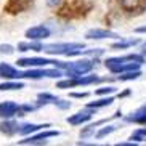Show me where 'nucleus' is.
<instances>
[{
    "mask_svg": "<svg viewBox=\"0 0 146 146\" xmlns=\"http://www.w3.org/2000/svg\"><path fill=\"white\" fill-rule=\"evenodd\" d=\"M116 130V125H111V127H106V129H103V130H100L98 133H96V137L98 138H103V137H106L108 133H111V132H114Z\"/></svg>",
    "mask_w": 146,
    "mask_h": 146,
    "instance_id": "26",
    "label": "nucleus"
},
{
    "mask_svg": "<svg viewBox=\"0 0 146 146\" xmlns=\"http://www.w3.org/2000/svg\"><path fill=\"white\" fill-rule=\"evenodd\" d=\"M101 79L96 76H88V77H76L69 79V80H61L58 82V88H69L74 85H87V84H93V82H100Z\"/></svg>",
    "mask_w": 146,
    "mask_h": 146,
    "instance_id": "8",
    "label": "nucleus"
},
{
    "mask_svg": "<svg viewBox=\"0 0 146 146\" xmlns=\"http://www.w3.org/2000/svg\"><path fill=\"white\" fill-rule=\"evenodd\" d=\"M137 32H140V34H141V32H146V26H141V27H138V29H137Z\"/></svg>",
    "mask_w": 146,
    "mask_h": 146,
    "instance_id": "31",
    "label": "nucleus"
},
{
    "mask_svg": "<svg viewBox=\"0 0 146 146\" xmlns=\"http://www.w3.org/2000/svg\"><path fill=\"white\" fill-rule=\"evenodd\" d=\"M58 69H42V71H26L18 72V79H40V77H60Z\"/></svg>",
    "mask_w": 146,
    "mask_h": 146,
    "instance_id": "7",
    "label": "nucleus"
},
{
    "mask_svg": "<svg viewBox=\"0 0 146 146\" xmlns=\"http://www.w3.org/2000/svg\"><path fill=\"white\" fill-rule=\"evenodd\" d=\"M129 122H135V124H143L146 125V104L141 106L137 112H133L132 116H127Z\"/></svg>",
    "mask_w": 146,
    "mask_h": 146,
    "instance_id": "16",
    "label": "nucleus"
},
{
    "mask_svg": "<svg viewBox=\"0 0 146 146\" xmlns=\"http://www.w3.org/2000/svg\"><path fill=\"white\" fill-rule=\"evenodd\" d=\"M60 133L56 130H47V132L40 133V135H35V137H31L27 140H21V145H31V143H42L45 141L47 138H52V137H58Z\"/></svg>",
    "mask_w": 146,
    "mask_h": 146,
    "instance_id": "10",
    "label": "nucleus"
},
{
    "mask_svg": "<svg viewBox=\"0 0 146 146\" xmlns=\"http://www.w3.org/2000/svg\"><path fill=\"white\" fill-rule=\"evenodd\" d=\"M92 116H93V111L85 109V111H80L77 114H74V116L68 117V122L72 125H77V124H82V122H87L88 119H92Z\"/></svg>",
    "mask_w": 146,
    "mask_h": 146,
    "instance_id": "13",
    "label": "nucleus"
},
{
    "mask_svg": "<svg viewBox=\"0 0 146 146\" xmlns=\"http://www.w3.org/2000/svg\"><path fill=\"white\" fill-rule=\"evenodd\" d=\"M143 63V56L140 55H129L125 58H109L106 60V68L111 72H125V71H133L138 69Z\"/></svg>",
    "mask_w": 146,
    "mask_h": 146,
    "instance_id": "2",
    "label": "nucleus"
},
{
    "mask_svg": "<svg viewBox=\"0 0 146 146\" xmlns=\"http://www.w3.org/2000/svg\"><path fill=\"white\" fill-rule=\"evenodd\" d=\"M19 116V106L15 103H0V117H11V116Z\"/></svg>",
    "mask_w": 146,
    "mask_h": 146,
    "instance_id": "11",
    "label": "nucleus"
},
{
    "mask_svg": "<svg viewBox=\"0 0 146 146\" xmlns=\"http://www.w3.org/2000/svg\"><path fill=\"white\" fill-rule=\"evenodd\" d=\"M42 50L50 55H80L84 53V43H53L42 47Z\"/></svg>",
    "mask_w": 146,
    "mask_h": 146,
    "instance_id": "3",
    "label": "nucleus"
},
{
    "mask_svg": "<svg viewBox=\"0 0 146 146\" xmlns=\"http://www.w3.org/2000/svg\"><path fill=\"white\" fill-rule=\"evenodd\" d=\"M0 53H13V48L10 45H2L0 47Z\"/></svg>",
    "mask_w": 146,
    "mask_h": 146,
    "instance_id": "28",
    "label": "nucleus"
},
{
    "mask_svg": "<svg viewBox=\"0 0 146 146\" xmlns=\"http://www.w3.org/2000/svg\"><path fill=\"white\" fill-rule=\"evenodd\" d=\"M43 45L40 43H19L18 45V50L19 52H27V50H35V52H40Z\"/></svg>",
    "mask_w": 146,
    "mask_h": 146,
    "instance_id": "21",
    "label": "nucleus"
},
{
    "mask_svg": "<svg viewBox=\"0 0 146 146\" xmlns=\"http://www.w3.org/2000/svg\"><path fill=\"white\" fill-rule=\"evenodd\" d=\"M92 8V0H64V3L58 10V16L63 19H77L88 15Z\"/></svg>",
    "mask_w": 146,
    "mask_h": 146,
    "instance_id": "1",
    "label": "nucleus"
},
{
    "mask_svg": "<svg viewBox=\"0 0 146 146\" xmlns=\"http://www.w3.org/2000/svg\"><path fill=\"white\" fill-rule=\"evenodd\" d=\"M92 68H93V63L88 60H82V61H76V63H72V64H68V76H71V77H79V76H82V74L85 72H90Z\"/></svg>",
    "mask_w": 146,
    "mask_h": 146,
    "instance_id": "4",
    "label": "nucleus"
},
{
    "mask_svg": "<svg viewBox=\"0 0 146 146\" xmlns=\"http://www.w3.org/2000/svg\"><path fill=\"white\" fill-rule=\"evenodd\" d=\"M31 7H32V0H8L5 3L3 10L8 15H18L29 10Z\"/></svg>",
    "mask_w": 146,
    "mask_h": 146,
    "instance_id": "6",
    "label": "nucleus"
},
{
    "mask_svg": "<svg viewBox=\"0 0 146 146\" xmlns=\"http://www.w3.org/2000/svg\"><path fill=\"white\" fill-rule=\"evenodd\" d=\"M0 77L5 79H18V71L8 64H0Z\"/></svg>",
    "mask_w": 146,
    "mask_h": 146,
    "instance_id": "17",
    "label": "nucleus"
},
{
    "mask_svg": "<svg viewBox=\"0 0 146 146\" xmlns=\"http://www.w3.org/2000/svg\"><path fill=\"white\" fill-rule=\"evenodd\" d=\"M18 130H19L18 124H15V122H3V124H0V132L5 133V135H13Z\"/></svg>",
    "mask_w": 146,
    "mask_h": 146,
    "instance_id": "18",
    "label": "nucleus"
},
{
    "mask_svg": "<svg viewBox=\"0 0 146 146\" xmlns=\"http://www.w3.org/2000/svg\"><path fill=\"white\" fill-rule=\"evenodd\" d=\"M112 101H114V98H111V96H109V98H101V100H98V101L90 103V104H88V108H90V109H93V108H95V109H96V108H104V106H109Z\"/></svg>",
    "mask_w": 146,
    "mask_h": 146,
    "instance_id": "20",
    "label": "nucleus"
},
{
    "mask_svg": "<svg viewBox=\"0 0 146 146\" xmlns=\"http://www.w3.org/2000/svg\"><path fill=\"white\" fill-rule=\"evenodd\" d=\"M39 104H45V103H53V104H58L60 108H63V109H66V108L71 106V103L69 101H66V103H63V100H58L55 98V96H52V95H48V93H40L39 95Z\"/></svg>",
    "mask_w": 146,
    "mask_h": 146,
    "instance_id": "14",
    "label": "nucleus"
},
{
    "mask_svg": "<svg viewBox=\"0 0 146 146\" xmlns=\"http://www.w3.org/2000/svg\"><path fill=\"white\" fill-rule=\"evenodd\" d=\"M26 35L29 37V39H45V37H48L50 35V31H48V27L45 26H37V27H31V29L26 31Z\"/></svg>",
    "mask_w": 146,
    "mask_h": 146,
    "instance_id": "12",
    "label": "nucleus"
},
{
    "mask_svg": "<svg viewBox=\"0 0 146 146\" xmlns=\"http://www.w3.org/2000/svg\"><path fill=\"white\" fill-rule=\"evenodd\" d=\"M140 40H127V42H119V43H112V48L114 50H122V48H129V47H133V45H137Z\"/></svg>",
    "mask_w": 146,
    "mask_h": 146,
    "instance_id": "24",
    "label": "nucleus"
},
{
    "mask_svg": "<svg viewBox=\"0 0 146 146\" xmlns=\"http://www.w3.org/2000/svg\"><path fill=\"white\" fill-rule=\"evenodd\" d=\"M23 84H19V82H5V84H0V90H19V88H23Z\"/></svg>",
    "mask_w": 146,
    "mask_h": 146,
    "instance_id": "22",
    "label": "nucleus"
},
{
    "mask_svg": "<svg viewBox=\"0 0 146 146\" xmlns=\"http://www.w3.org/2000/svg\"><path fill=\"white\" fill-rule=\"evenodd\" d=\"M140 76H141V72L138 69H133V71H127L125 74L119 76V79L120 80H133V79H138Z\"/></svg>",
    "mask_w": 146,
    "mask_h": 146,
    "instance_id": "23",
    "label": "nucleus"
},
{
    "mask_svg": "<svg viewBox=\"0 0 146 146\" xmlns=\"http://www.w3.org/2000/svg\"><path fill=\"white\" fill-rule=\"evenodd\" d=\"M109 37H117V35L106 29H92L87 32V39H109Z\"/></svg>",
    "mask_w": 146,
    "mask_h": 146,
    "instance_id": "15",
    "label": "nucleus"
},
{
    "mask_svg": "<svg viewBox=\"0 0 146 146\" xmlns=\"http://www.w3.org/2000/svg\"><path fill=\"white\" fill-rule=\"evenodd\" d=\"M61 0H47V3H48V7H56V5L60 3Z\"/></svg>",
    "mask_w": 146,
    "mask_h": 146,
    "instance_id": "29",
    "label": "nucleus"
},
{
    "mask_svg": "<svg viewBox=\"0 0 146 146\" xmlns=\"http://www.w3.org/2000/svg\"><path fill=\"white\" fill-rule=\"evenodd\" d=\"M47 125V124H45ZM45 125H37V124H26V125H21V129L18 130L19 133H23V135H27V133H32L35 132V130H39V129H43Z\"/></svg>",
    "mask_w": 146,
    "mask_h": 146,
    "instance_id": "19",
    "label": "nucleus"
},
{
    "mask_svg": "<svg viewBox=\"0 0 146 146\" xmlns=\"http://www.w3.org/2000/svg\"><path fill=\"white\" fill-rule=\"evenodd\" d=\"M116 90L114 87H106V88H98L96 90V95H104V93H112V92Z\"/></svg>",
    "mask_w": 146,
    "mask_h": 146,
    "instance_id": "27",
    "label": "nucleus"
},
{
    "mask_svg": "<svg viewBox=\"0 0 146 146\" xmlns=\"http://www.w3.org/2000/svg\"><path fill=\"white\" fill-rule=\"evenodd\" d=\"M130 140H135V141H143V140H146V129H138V130H135V132L132 133Z\"/></svg>",
    "mask_w": 146,
    "mask_h": 146,
    "instance_id": "25",
    "label": "nucleus"
},
{
    "mask_svg": "<svg viewBox=\"0 0 146 146\" xmlns=\"http://www.w3.org/2000/svg\"><path fill=\"white\" fill-rule=\"evenodd\" d=\"M53 64L58 68H68L66 63L63 61H56V60H45V58H21L18 61V66H47Z\"/></svg>",
    "mask_w": 146,
    "mask_h": 146,
    "instance_id": "5",
    "label": "nucleus"
},
{
    "mask_svg": "<svg viewBox=\"0 0 146 146\" xmlns=\"http://www.w3.org/2000/svg\"><path fill=\"white\" fill-rule=\"evenodd\" d=\"M87 95H88V93H72V96H74V98H85Z\"/></svg>",
    "mask_w": 146,
    "mask_h": 146,
    "instance_id": "30",
    "label": "nucleus"
},
{
    "mask_svg": "<svg viewBox=\"0 0 146 146\" xmlns=\"http://www.w3.org/2000/svg\"><path fill=\"white\" fill-rule=\"evenodd\" d=\"M119 3L127 13H141L146 10V0H119Z\"/></svg>",
    "mask_w": 146,
    "mask_h": 146,
    "instance_id": "9",
    "label": "nucleus"
},
{
    "mask_svg": "<svg viewBox=\"0 0 146 146\" xmlns=\"http://www.w3.org/2000/svg\"><path fill=\"white\" fill-rule=\"evenodd\" d=\"M143 53H145V56H146V48H145V50H143Z\"/></svg>",
    "mask_w": 146,
    "mask_h": 146,
    "instance_id": "32",
    "label": "nucleus"
}]
</instances>
